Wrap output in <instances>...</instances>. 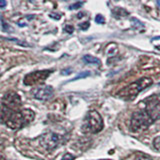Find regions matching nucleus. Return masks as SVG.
<instances>
[{
	"mask_svg": "<svg viewBox=\"0 0 160 160\" xmlns=\"http://www.w3.org/2000/svg\"><path fill=\"white\" fill-rule=\"evenodd\" d=\"M7 5L6 1H3V0H0V8H4Z\"/></svg>",
	"mask_w": 160,
	"mask_h": 160,
	"instance_id": "aec40b11",
	"label": "nucleus"
},
{
	"mask_svg": "<svg viewBox=\"0 0 160 160\" xmlns=\"http://www.w3.org/2000/svg\"><path fill=\"white\" fill-rule=\"evenodd\" d=\"M146 111L150 114V116L155 119L160 117V101L156 97H151L147 100V105H146Z\"/></svg>",
	"mask_w": 160,
	"mask_h": 160,
	"instance_id": "6e6552de",
	"label": "nucleus"
},
{
	"mask_svg": "<svg viewBox=\"0 0 160 160\" xmlns=\"http://www.w3.org/2000/svg\"><path fill=\"white\" fill-rule=\"evenodd\" d=\"M153 146H154V148L156 149V150L160 151V136H157L156 138L153 140Z\"/></svg>",
	"mask_w": 160,
	"mask_h": 160,
	"instance_id": "4468645a",
	"label": "nucleus"
},
{
	"mask_svg": "<svg viewBox=\"0 0 160 160\" xmlns=\"http://www.w3.org/2000/svg\"><path fill=\"white\" fill-rule=\"evenodd\" d=\"M82 5H83V2H76V3H74L72 5H70L69 8L70 9H78L80 7H82Z\"/></svg>",
	"mask_w": 160,
	"mask_h": 160,
	"instance_id": "dca6fc26",
	"label": "nucleus"
},
{
	"mask_svg": "<svg viewBox=\"0 0 160 160\" xmlns=\"http://www.w3.org/2000/svg\"><path fill=\"white\" fill-rule=\"evenodd\" d=\"M0 118L6 126L15 130L31 123L35 118V114L31 109L10 110L2 107L0 111Z\"/></svg>",
	"mask_w": 160,
	"mask_h": 160,
	"instance_id": "f257e3e1",
	"label": "nucleus"
},
{
	"mask_svg": "<svg viewBox=\"0 0 160 160\" xmlns=\"http://www.w3.org/2000/svg\"><path fill=\"white\" fill-rule=\"evenodd\" d=\"M50 17H52L54 19H60V16L59 15H54V14H50Z\"/></svg>",
	"mask_w": 160,
	"mask_h": 160,
	"instance_id": "412c9836",
	"label": "nucleus"
},
{
	"mask_svg": "<svg viewBox=\"0 0 160 160\" xmlns=\"http://www.w3.org/2000/svg\"><path fill=\"white\" fill-rule=\"evenodd\" d=\"M64 30L66 31L67 33H72L73 32V30H74V28H73V26H71V25H66V26L64 27Z\"/></svg>",
	"mask_w": 160,
	"mask_h": 160,
	"instance_id": "6ab92c4d",
	"label": "nucleus"
},
{
	"mask_svg": "<svg viewBox=\"0 0 160 160\" xmlns=\"http://www.w3.org/2000/svg\"><path fill=\"white\" fill-rule=\"evenodd\" d=\"M33 97L35 99L38 100H48L53 96V88L51 86H42V87H38L36 89L33 90Z\"/></svg>",
	"mask_w": 160,
	"mask_h": 160,
	"instance_id": "1a4fd4ad",
	"label": "nucleus"
},
{
	"mask_svg": "<svg viewBox=\"0 0 160 160\" xmlns=\"http://www.w3.org/2000/svg\"><path fill=\"white\" fill-rule=\"evenodd\" d=\"M90 75V72L89 71H84V72H81L80 74H78L76 77H74L73 79H71V81H75V80H78L80 78H85V77H87Z\"/></svg>",
	"mask_w": 160,
	"mask_h": 160,
	"instance_id": "ddd939ff",
	"label": "nucleus"
},
{
	"mask_svg": "<svg viewBox=\"0 0 160 160\" xmlns=\"http://www.w3.org/2000/svg\"><path fill=\"white\" fill-rule=\"evenodd\" d=\"M156 48H157L158 50H160V46H156Z\"/></svg>",
	"mask_w": 160,
	"mask_h": 160,
	"instance_id": "b1692460",
	"label": "nucleus"
},
{
	"mask_svg": "<svg viewBox=\"0 0 160 160\" xmlns=\"http://www.w3.org/2000/svg\"><path fill=\"white\" fill-rule=\"evenodd\" d=\"M122 13H124V14H128L126 11H125V10H123V9H121V8H116L115 10H113V14L115 15V17H117V18L123 16V14H122Z\"/></svg>",
	"mask_w": 160,
	"mask_h": 160,
	"instance_id": "f8f14e48",
	"label": "nucleus"
},
{
	"mask_svg": "<svg viewBox=\"0 0 160 160\" xmlns=\"http://www.w3.org/2000/svg\"><path fill=\"white\" fill-rule=\"evenodd\" d=\"M51 73H52V70H41V71L31 72L24 77V80H23L24 84L28 85V86H31V85L42 83L47 79V77Z\"/></svg>",
	"mask_w": 160,
	"mask_h": 160,
	"instance_id": "39448f33",
	"label": "nucleus"
},
{
	"mask_svg": "<svg viewBox=\"0 0 160 160\" xmlns=\"http://www.w3.org/2000/svg\"><path fill=\"white\" fill-rule=\"evenodd\" d=\"M89 26H90V23H89V22H84V23L79 24V28H80V29H82V30H86V29H88Z\"/></svg>",
	"mask_w": 160,
	"mask_h": 160,
	"instance_id": "a211bd4d",
	"label": "nucleus"
},
{
	"mask_svg": "<svg viewBox=\"0 0 160 160\" xmlns=\"http://www.w3.org/2000/svg\"><path fill=\"white\" fill-rule=\"evenodd\" d=\"M83 15H84L83 13H78V14H77V17H78V18H81V17H83Z\"/></svg>",
	"mask_w": 160,
	"mask_h": 160,
	"instance_id": "4be33fe9",
	"label": "nucleus"
},
{
	"mask_svg": "<svg viewBox=\"0 0 160 160\" xmlns=\"http://www.w3.org/2000/svg\"><path fill=\"white\" fill-rule=\"evenodd\" d=\"M2 105L4 108L10 110H19V107L21 106V98L17 93L10 91L3 96Z\"/></svg>",
	"mask_w": 160,
	"mask_h": 160,
	"instance_id": "423d86ee",
	"label": "nucleus"
},
{
	"mask_svg": "<svg viewBox=\"0 0 160 160\" xmlns=\"http://www.w3.org/2000/svg\"><path fill=\"white\" fill-rule=\"evenodd\" d=\"M0 160H6V159H5L3 156H1V155H0Z\"/></svg>",
	"mask_w": 160,
	"mask_h": 160,
	"instance_id": "5701e85b",
	"label": "nucleus"
},
{
	"mask_svg": "<svg viewBox=\"0 0 160 160\" xmlns=\"http://www.w3.org/2000/svg\"><path fill=\"white\" fill-rule=\"evenodd\" d=\"M124 160H153V159L149 155L144 154L142 152H133L125 157Z\"/></svg>",
	"mask_w": 160,
	"mask_h": 160,
	"instance_id": "9d476101",
	"label": "nucleus"
},
{
	"mask_svg": "<svg viewBox=\"0 0 160 160\" xmlns=\"http://www.w3.org/2000/svg\"><path fill=\"white\" fill-rule=\"evenodd\" d=\"M74 159H75V156H73V155L70 153H66L62 157V160H74Z\"/></svg>",
	"mask_w": 160,
	"mask_h": 160,
	"instance_id": "f3484780",
	"label": "nucleus"
},
{
	"mask_svg": "<svg viewBox=\"0 0 160 160\" xmlns=\"http://www.w3.org/2000/svg\"><path fill=\"white\" fill-rule=\"evenodd\" d=\"M153 118L150 116V114L146 110H139L132 114L130 125H131L132 131L139 132L147 129L153 123Z\"/></svg>",
	"mask_w": 160,
	"mask_h": 160,
	"instance_id": "7ed1b4c3",
	"label": "nucleus"
},
{
	"mask_svg": "<svg viewBox=\"0 0 160 160\" xmlns=\"http://www.w3.org/2000/svg\"><path fill=\"white\" fill-rule=\"evenodd\" d=\"M157 3H158V5H159V7H160V1H158Z\"/></svg>",
	"mask_w": 160,
	"mask_h": 160,
	"instance_id": "393cba45",
	"label": "nucleus"
},
{
	"mask_svg": "<svg viewBox=\"0 0 160 160\" xmlns=\"http://www.w3.org/2000/svg\"><path fill=\"white\" fill-rule=\"evenodd\" d=\"M95 21H96V23H98V24H103L105 22V19L101 14H98V15H96V17H95Z\"/></svg>",
	"mask_w": 160,
	"mask_h": 160,
	"instance_id": "2eb2a0df",
	"label": "nucleus"
},
{
	"mask_svg": "<svg viewBox=\"0 0 160 160\" xmlns=\"http://www.w3.org/2000/svg\"><path fill=\"white\" fill-rule=\"evenodd\" d=\"M152 84V79L148 77L140 78L136 80L135 82L129 84L128 86L124 87L116 94L119 98H122L124 100H132L136 97V95L144 90L145 88L149 87Z\"/></svg>",
	"mask_w": 160,
	"mask_h": 160,
	"instance_id": "f03ea898",
	"label": "nucleus"
},
{
	"mask_svg": "<svg viewBox=\"0 0 160 160\" xmlns=\"http://www.w3.org/2000/svg\"><path fill=\"white\" fill-rule=\"evenodd\" d=\"M103 125L101 115L95 110H92V111H89L87 116L85 117L83 131L88 133H98L102 130Z\"/></svg>",
	"mask_w": 160,
	"mask_h": 160,
	"instance_id": "20e7f679",
	"label": "nucleus"
},
{
	"mask_svg": "<svg viewBox=\"0 0 160 160\" xmlns=\"http://www.w3.org/2000/svg\"><path fill=\"white\" fill-rule=\"evenodd\" d=\"M39 141H40V144H41V146H43L45 149L52 150L59 144L60 136L55 133L49 132V133L42 135V136L40 137Z\"/></svg>",
	"mask_w": 160,
	"mask_h": 160,
	"instance_id": "0eeeda50",
	"label": "nucleus"
},
{
	"mask_svg": "<svg viewBox=\"0 0 160 160\" xmlns=\"http://www.w3.org/2000/svg\"><path fill=\"white\" fill-rule=\"evenodd\" d=\"M83 60L88 64H95V65H99L100 64V60L91 55H85L83 57Z\"/></svg>",
	"mask_w": 160,
	"mask_h": 160,
	"instance_id": "9b49d317",
	"label": "nucleus"
}]
</instances>
